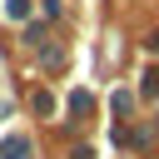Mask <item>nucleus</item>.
<instances>
[{
  "instance_id": "obj_1",
  "label": "nucleus",
  "mask_w": 159,
  "mask_h": 159,
  "mask_svg": "<svg viewBox=\"0 0 159 159\" xmlns=\"http://www.w3.org/2000/svg\"><path fill=\"white\" fill-rule=\"evenodd\" d=\"M30 154H35V149H30L25 134H10V139L0 144V159H30Z\"/></svg>"
},
{
  "instance_id": "obj_2",
  "label": "nucleus",
  "mask_w": 159,
  "mask_h": 159,
  "mask_svg": "<svg viewBox=\"0 0 159 159\" xmlns=\"http://www.w3.org/2000/svg\"><path fill=\"white\" fill-rule=\"evenodd\" d=\"M5 15H10V20H25V15H30V0H10Z\"/></svg>"
},
{
  "instance_id": "obj_3",
  "label": "nucleus",
  "mask_w": 159,
  "mask_h": 159,
  "mask_svg": "<svg viewBox=\"0 0 159 159\" xmlns=\"http://www.w3.org/2000/svg\"><path fill=\"white\" fill-rule=\"evenodd\" d=\"M70 109H75V114H84V109H89V94H84V89H75V94H70Z\"/></svg>"
}]
</instances>
